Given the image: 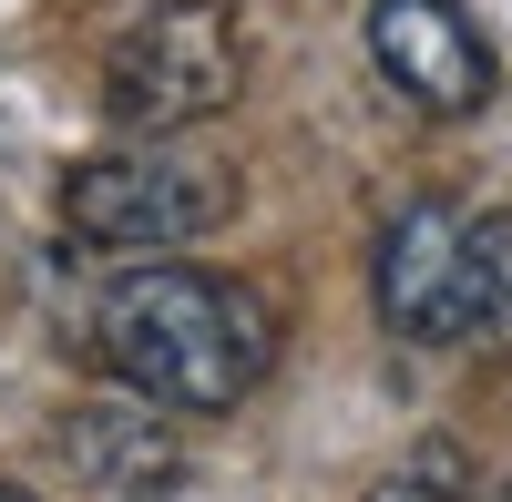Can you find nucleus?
Returning <instances> with one entry per match:
<instances>
[{"mask_svg": "<svg viewBox=\"0 0 512 502\" xmlns=\"http://www.w3.org/2000/svg\"><path fill=\"white\" fill-rule=\"evenodd\" d=\"M103 369L154 410H236L277 359V318L256 287L205 267H134L103 287Z\"/></svg>", "mask_w": 512, "mask_h": 502, "instance_id": "f257e3e1", "label": "nucleus"}, {"mask_svg": "<svg viewBox=\"0 0 512 502\" xmlns=\"http://www.w3.org/2000/svg\"><path fill=\"white\" fill-rule=\"evenodd\" d=\"M246 93V31L226 0H154L103 52V113L123 134H185Z\"/></svg>", "mask_w": 512, "mask_h": 502, "instance_id": "f03ea898", "label": "nucleus"}, {"mask_svg": "<svg viewBox=\"0 0 512 502\" xmlns=\"http://www.w3.org/2000/svg\"><path fill=\"white\" fill-rule=\"evenodd\" d=\"M236 216V164L175 154V144H123L62 175V226L113 257H154V246H195Z\"/></svg>", "mask_w": 512, "mask_h": 502, "instance_id": "7ed1b4c3", "label": "nucleus"}, {"mask_svg": "<svg viewBox=\"0 0 512 502\" xmlns=\"http://www.w3.org/2000/svg\"><path fill=\"white\" fill-rule=\"evenodd\" d=\"M379 318H390V339L410 349H451V339H472V216L441 195H420L390 216V236H379Z\"/></svg>", "mask_w": 512, "mask_h": 502, "instance_id": "20e7f679", "label": "nucleus"}, {"mask_svg": "<svg viewBox=\"0 0 512 502\" xmlns=\"http://www.w3.org/2000/svg\"><path fill=\"white\" fill-rule=\"evenodd\" d=\"M369 62L410 113H482L492 103V41L472 31L461 0H369Z\"/></svg>", "mask_w": 512, "mask_h": 502, "instance_id": "39448f33", "label": "nucleus"}, {"mask_svg": "<svg viewBox=\"0 0 512 502\" xmlns=\"http://www.w3.org/2000/svg\"><path fill=\"white\" fill-rule=\"evenodd\" d=\"M62 451L82 472H93V492H175L185 482V441L175 421L144 400V390H123V400H82L72 421H62Z\"/></svg>", "mask_w": 512, "mask_h": 502, "instance_id": "423d86ee", "label": "nucleus"}, {"mask_svg": "<svg viewBox=\"0 0 512 502\" xmlns=\"http://www.w3.org/2000/svg\"><path fill=\"white\" fill-rule=\"evenodd\" d=\"M369 502H482V472H472V451L451 431H420L400 462L369 482Z\"/></svg>", "mask_w": 512, "mask_h": 502, "instance_id": "0eeeda50", "label": "nucleus"}, {"mask_svg": "<svg viewBox=\"0 0 512 502\" xmlns=\"http://www.w3.org/2000/svg\"><path fill=\"white\" fill-rule=\"evenodd\" d=\"M472 339L512 349V205L472 216Z\"/></svg>", "mask_w": 512, "mask_h": 502, "instance_id": "6e6552de", "label": "nucleus"}, {"mask_svg": "<svg viewBox=\"0 0 512 502\" xmlns=\"http://www.w3.org/2000/svg\"><path fill=\"white\" fill-rule=\"evenodd\" d=\"M0 502H21V492H11V482H0Z\"/></svg>", "mask_w": 512, "mask_h": 502, "instance_id": "1a4fd4ad", "label": "nucleus"}, {"mask_svg": "<svg viewBox=\"0 0 512 502\" xmlns=\"http://www.w3.org/2000/svg\"><path fill=\"white\" fill-rule=\"evenodd\" d=\"M502 502H512V492H502Z\"/></svg>", "mask_w": 512, "mask_h": 502, "instance_id": "9d476101", "label": "nucleus"}]
</instances>
